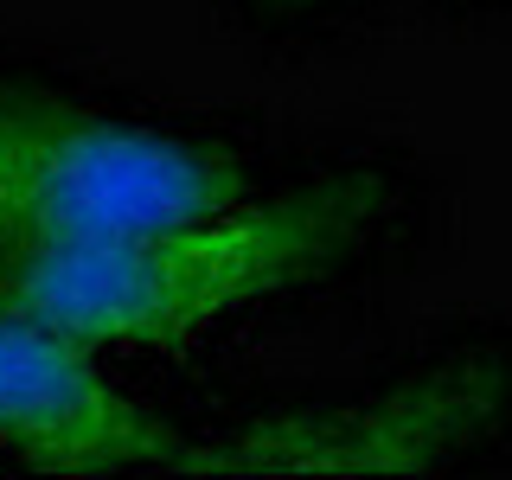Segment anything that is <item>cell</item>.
<instances>
[{
	"label": "cell",
	"instance_id": "obj_1",
	"mask_svg": "<svg viewBox=\"0 0 512 480\" xmlns=\"http://www.w3.org/2000/svg\"><path fill=\"white\" fill-rule=\"evenodd\" d=\"M378 173H333L199 218L141 224L64 250L0 256V301L77 333L84 346H186L237 308L320 282L372 237Z\"/></svg>",
	"mask_w": 512,
	"mask_h": 480
},
{
	"label": "cell",
	"instance_id": "obj_2",
	"mask_svg": "<svg viewBox=\"0 0 512 480\" xmlns=\"http://www.w3.org/2000/svg\"><path fill=\"white\" fill-rule=\"evenodd\" d=\"M244 192L250 167L231 148L0 77V256L199 218Z\"/></svg>",
	"mask_w": 512,
	"mask_h": 480
},
{
	"label": "cell",
	"instance_id": "obj_3",
	"mask_svg": "<svg viewBox=\"0 0 512 480\" xmlns=\"http://www.w3.org/2000/svg\"><path fill=\"white\" fill-rule=\"evenodd\" d=\"M500 352H461L416 378L327 410H282L218 442H180L167 474L199 480H416L436 474L500 416Z\"/></svg>",
	"mask_w": 512,
	"mask_h": 480
},
{
	"label": "cell",
	"instance_id": "obj_4",
	"mask_svg": "<svg viewBox=\"0 0 512 480\" xmlns=\"http://www.w3.org/2000/svg\"><path fill=\"white\" fill-rule=\"evenodd\" d=\"M180 429L109 384L96 346L0 301V448L39 474H128L180 455Z\"/></svg>",
	"mask_w": 512,
	"mask_h": 480
},
{
	"label": "cell",
	"instance_id": "obj_5",
	"mask_svg": "<svg viewBox=\"0 0 512 480\" xmlns=\"http://www.w3.org/2000/svg\"><path fill=\"white\" fill-rule=\"evenodd\" d=\"M269 7H282V13H301V7H320V0H269Z\"/></svg>",
	"mask_w": 512,
	"mask_h": 480
}]
</instances>
